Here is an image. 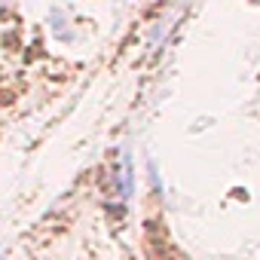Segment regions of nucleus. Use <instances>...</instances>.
<instances>
[{
	"label": "nucleus",
	"instance_id": "1",
	"mask_svg": "<svg viewBox=\"0 0 260 260\" xmlns=\"http://www.w3.org/2000/svg\"><path fill=\"white\" fill-rule=\"evenodd\" d=\"M135 190V169H132V153L122 150V162H119V199L128 202Z\"/></svg>",
	"mask_w": 260,
	"mask_h": 260
}]
</instances>
